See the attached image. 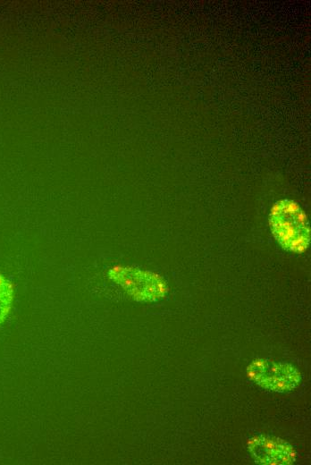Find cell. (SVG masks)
<instances>
[{
	"instance_id": "obj_5",
	"label": "cell",
	"mask_w": 311,
	"mask_h": 465,
	"mask_svg": "<svg viewBox=\"0 0 311 465\" xmlns=\"http://www.w3.org/2000/svg\"><path fill=\"white\" fill-rule=\"evenodd\" d=\"M13 299V286L11 282L0 275V325L8 316Z\"/></svg>"
},
{
	"instance_id": "obj_1",
	"label": "cell",
	"mask_w": 311,
	"mask_h": 465,
	"mask_svg": "<svg viewBox=\"0 0 311 465\" xmlns=\"http://www.w3.org/2000/svg\"><path fill=\"white\" fill-rule=\"evenodd\" d=\"M268 224L278 244L295 254L307 251L310 243V227L302 207L292 199H281L271 207Z\"/></svg>"
},
{
	"instance_id": "obj_4",
	"label": "cell",
	"mask_w": 311,
	"mask_h": 465,
	"mask_svg": "<svg viewBox=\"0 0 311 465\" xmlns=\"http://www.w3.org/2000/svg\"><path fill=\"white\" fill-rule=\"evenodd\" d=\"M248 449L259 464L290 465L296 461L293 447L282 438L258 435L248 441Z\"/></svg>"
},
{
	"instance_id": "obj_3",
	"label": "cell",
	"mask_w": 311,
	"mask_h": 465,
	"mask_svg": "<svg viewBox=\"0 0 311 465\" xmlns=\"http://www.w3.org/2000/svg\"><path fill=\"white\" fill-rule=\"evenodd\" d=\"M110 277L130 296L141 301H155L164 295L165 284L150 272L132 267H116L110 270Z\"/></svg>"
},
{
	"instance_id": "obj_2",
	"label": "cell",
	"mask_w": 311,
	"mask_h": 465,
	"mask_svg": "<svg viewBox=\"0 0 311 465\" xmlns=\"http://www.w3.org/2000/svg\"><path fill=\"white\" fill-rule=\"evenodd\" d=\"M248 376L264 389L285 393L295 389L300 380V372L287 362H273L256 359L247 368Z\"/></svg>"
}]
</instances>
